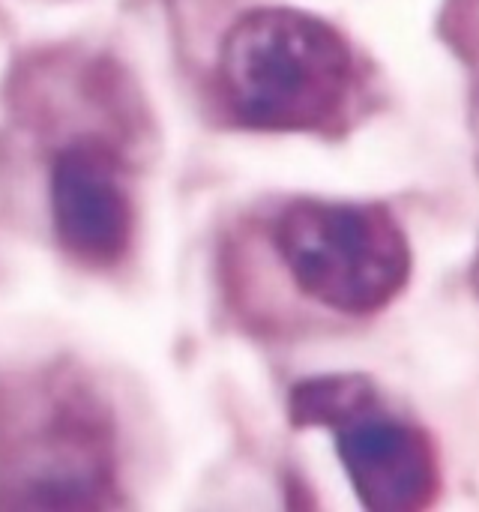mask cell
Returning <instances> with one entry per match:
<instances>
[{
	"label": "cell",
	"mask_w": 479,
	"mask_h": 512,
	"mask_svg": "<svg viewBox=\"0 0 479 512\" xmlns=\"http://www.w3.org/2000/svg\"><path fill=\"white\" fill-rule=\"evenodd\" d=\"M0 507H117V429L72 369H42L0 390Z\"/></svg>",
	"instance_id": "cell-1"
},
{
	"label": "cell",
	"mask_w": 479,
	"mask_h": 512,
	"mask_svg": "<svg viewBox=\"0 0 479 512\" xmlns=\"http://www.w3.org/2000/svg\"><path fill=\"white\" fill-rule=\"evenodd\" d=\"M219 96L228 114L261 132L336 129L360 72L345 36L300 9H252L225 36Z\"/></svg>",
	"instance_id": "cell-2"
},
{
	"label": "cell",
	"mask_w": 479,
	"mask_h": 512,
	"mask_svg": "<svg viewBox=\"0 0 479 512\" xmlns=\"http://www.w3.org/2000/svg\"><path fill=\"white\" fill-rule=\"evenodd\" d=\"M273 246L294 285L339 315H375L411 279V243L393 213L357 201H288Z\"/></svg>",
	"instance_id": "cell-3"
},
{
	"label": "cell",
	"mask_w": 479,
	"mask_h": 512,
	"mask_svg": "<svg viewBox=\"0 0 479 512\" xmlns=\"http://www.w3.org/2000/svg\"><path fill=\"white\" fill-rule=\"evenodd\" d=\"M294 426H324L363 507L420 512L441 495V456L432 435L390 411L378 387L360 375L315 378L291 393Z\"/></svg>",
	"instance_id": "cell-4"
},
{
	"label": "cell",
	"mask_w": 479,
	"mask_h": 512,
	"mask_svg": "<svg viewBox=\"0 0 479 512\" xmlns=\"http://www.w3.org/2000/svg\"><path fill=\"white\" fill-rule=\"evenodd\" d=\"M48 204L57 243L72 261L108 270L123 261L135 231V210L117 153L96 141L66 144L48 177Z\"/></svg>",
	"instance_id": "cell-5"
}]
</instances>
